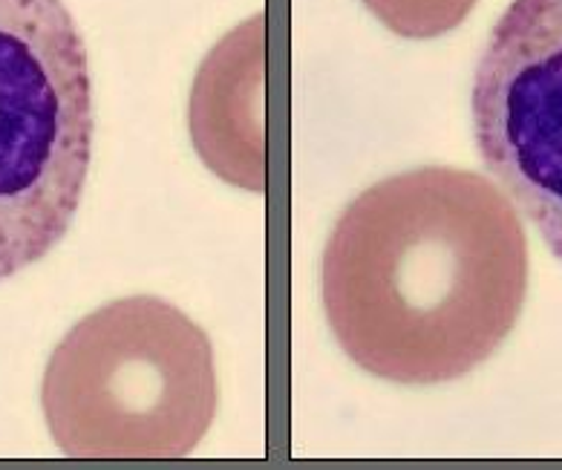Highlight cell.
<instances>
[{
	"label": "cell",
	"mask_w": 562,
	"mask_h": 470,
	"mask_svg": "<svg viewBox=\"0 0 562 470\" xmlns=\"http://www.w3.org/2000/svg\"><path fill=\"white\" fill-rule=\"evenodd\" d=\"M329 329L363 372L401 387L464 378L528 298V234L476 170L424 165L349 202L321 262Z\"/></svg>",
	"instance_id": "1"
},
{
	"label": "cell",
	"mask_w": 562,
	"mask_h": 470,
	"mask_svg": "<svg viewBox=\"0 0 562 470\" xmlns=\"http://www.w3.org/2000/svg\"><path fill=\"white\" fill-rule=\"evenodd\" d=\"M209 332L150 294L72 326L49 355L41 410L70 459H186L216 416Z\"/></svg>",
	"instance_id": "2"
},
{
	"label": "cell",
	"mask_w": 562,
	"mask_h": 470,
	"mask_svg": "<svg viewBox=\"0 0 562 470\" xmlns=\"http://www.w3.org/2000/svg\"><path fill=\"white\" fill-rule=\"evenodd\" d=\"M93 78L64 0H0V280L70 232L93 154Z\"/></svg>",
	"instance_id": "3"
},
{
	"label": "cell",
	"mask_w": 562,
	"mask_h": 470,
	"mask_svg": "<svg viewBox=\"0 0 562 470\" xmlns=\"http://www.w3.org/2000/svg\"><path fill=\"white\" fill-rule=\"evenodd\" d=\"M470 110L487 174L562 260V0H510Z\"/></svg>",
	"instance_id": "4"
},
{
	"label": "cell",
	"mask_w": 562,
	"mask_h": 470,
	"mask_svg": "<svg viewBox=\"0 0 562 470\" xmlns=\"http://www.w3.org/2000/svg\"><path fill=\"white\" fill-rule=\"evenodd\" d=\"M266 18H248L202 61L188 104L191 142L228 186L266 191Z\"/></svg>",
	"instance_id": "5"
},
{
	"label": "cell",
	"mask_w": 562,
	"mask_h": 470,
	"mask_svg": "<svg viewBox=\"0 0 562 470\" xmlns=\"http://www.w3.org/2000/svg\"><path fill=\"white\" fill-rule=\"evenodd\" d=\"M398 38L432 41L459 30L479 0H361Z\"/></svg>",
	"instance_id": "6"
}]
</instances>
